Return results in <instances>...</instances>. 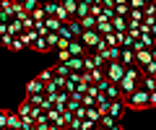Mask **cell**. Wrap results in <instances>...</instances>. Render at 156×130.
<instances>
[{
    "label": "cell",
    "instance_id": "cell-44",
    "mask_svg": "<svg viewBox=\"0 0 156 130\" xmlns=\"http://www.w3.org/2000/svg\"><path fill=\"white\" fill-rule=\"evenodd\" d=\"M143 3H146V5H151V3H154V0H143Z\"/></svg>",
    "mask_w": 156,
    "mask_h": 130
},
{
    "label": "cell",
    "instance_id": "cell-4",
    "mask_svg": "<svg viewBox=\"0 0 156 130\" xmlns=\"http://www.w3.org/2000/svg\"><path fill=\"white\" fill-rule=\"evenodd\" d=\"M65 50L70 52V57H83L86 55V47H83V42H81V39H70Z\"/></svg>",
    "mask_w": 156,
    "mask_h": 130
},
{
    "label": "cell",
    "instance_id": "cell-9",
    "mask_svg": "<svg viewBox=\"0 0 156 130\" xmlns=\"http://www.w3.org/2000/svg\"><path fill=\"white\" fill-rule=\"evenodd\" d=\"M104 96L109 99V102H115V99H122V91H120V86H117V83H107Z\"/></svg>",
    "mask_w": 156,
    "mask_h": 130
},
{
    "label": "cell",
    "instance_id": "cell-21",
    "mask_svg": "<svg viewBox=\"0 0 156 130\" xmlns=\"http://www.w3.org/2000/svg\"><path fill=\"white\" fill-rule=\"evenodd\" d=\"M37 37H39V34H37V31H34V29H26V31H21V42H23V44H26V47L31 44V42L37 39Z\"/></svg>",
    "mask_w": 156,
    "mask_h": 130
},
{
    "label": "cell",
    "instance_id": "cell-5",
    "mask_svg": "<svg viewBox=\"0 0 156 130\" xmlns=\"http://www.w3.org/2000/svg\"><path fill=\"white\" fill-rule=\"evenodd\" d=\"M117 86H120V91H122V99H125V96H130L135 89H138V81H133V78H125V76H122V81H120Z\"/></svg>",
    "mask_w": 156,
    "mask_h": 130
},
{
    "label": "cell",
    "instance_id": "cell-38",
    "mask_svg": "<svg viewBox=\"0 0 156 130\" xmlns=\"http://www.w3.org/2000/svg\"><path fill=\"white\" fill-rule=\"evenodd\" d=\"M52 76H55V73H52V68H47V70H42V73H39V78L47 83V81H52Z\"/></svg>",
    "mask_w": 156,
    "mask_h": 130
},
{
    "label": "cell",
    "instance_id": "cell-26",
    "mask_svg": "<svg viewBox=\"0 0 156 130\" xmlns=\"http://www.w3.org/2000/svg\"><path fill=\"white\" fill-rule=\"evenodd\" d=\"M128 13H130L128 3H115V16H125V18H128Z\"/></svg>",
    "mask_w": 156,
    "mask_h": 130
},
{
    "label": "cell",
    "instance_id": "cell-18",
    "mask_svg": "<svg viewBox=\"0 0 156 130\" xmlns=\"http://www.w3.org/2000/svg\"><path fill=\"white\" fill-rule=\"evenodd\" d=\"M78 23H81L83 31H86V29H96V18L91 16V13H89V16H83V18H78Z\"/></svg>",
    "mask_w": 156,
    "mask_h": 130
},
{
    "label": "cell",
    "instance_id": "cell-32",
    "mask_svg": "<svg viewBox=\"0 0 156 130\" xmlns=\"http://www.w3.org/2000/svg\"><path fill=\"white\" fill-rule=\"evenodd\" d=\"M115 122H117V120L112 117V114H101V120H99V122H96V125H101V128H107V130H109V128H112V125H115Z\"/></svg>",
    "mask_w": 156,
    "mask_h": 130
},
{
    "label": "cell",
    "instance_id": "cell-17",
    "mask_svg": "<svg viewBox=\"0 0 156 130\" xmlns=\"http://www.w3.org/2000/svg\"><path fill=\"white\" fill-rule=\"evenodd\" d=\"M52 73L68 78V76H70V68H68V62H57V65H52Z\"/></svg>",
    "mask_w": 156,
    "mask_h": 130
},
{
    "label": "cell",
    "instance_id": "cell-29",
    "mask_svg": "<svg viewBox=\"0 0 156 130\" xmlns=\"http://www.w3.org/2000/svg\"><path fill=\"white\" fill-rule=\"evenodd\" d=\"M89 3H78L76 5V18H83V16H89Z\"/></svg>",
    "mask_w": 156,
    "mask_h": 130
},
{
    "label": "cell",
    "instance_id": "cell-19",
    "mask_svg": "<svg viewBox=\"0 0 156 130\" xmlns=\"http://www.w3.org/2000/svg\"><path fill=\"white\" fill-rule=\"evenodd\" d=\"M96 31H99L101 37H104V34H112V23H109V21H101V18H96Z\"/></svg>",
    "mask_w": 156,
    "mask_h": 130
},
{
    "label": "cell",
    "instance_id": "cell-2",
    "mask_svg": "<svg viewBox=\"0 0 156 130\" xmlns=\"http://www.w3.org/2000/svg\"><path fill=\"white\" fill-rule=\"evenodd\" d=\"M104 76H107V81H109V83H120V81H122V76H125V65H122L120 60L107 62V65H104Z\"/></svg>",
    "mask_w": 156,
    "mask_h": 130
},
{
    "label": "cell",
    "instance_id": "cell-31",
    "mask_svg": "<svg viewBox=\"0 0 156 130\" xmlns=\"http://www.w3.org/2000/svg\"><path fill=\"white\" fill-rule=\"evenodd\" d=\"M16 114H18V117H29V114H31V104H29L26 99H23V104L16 109Z\"/></svg>",
    "mask_w": 156,
    "mask_h": 130
},
{
    "label": "cell",
    "instance_id": "cell-34",
    "mask_svg": "<svg viewBox=\"0 0 156 130\" xmlns=\"http://www.w3.org/2000/svg\"><path fill=\"white\" fill-rule=\"evenodd\" d=\"M23 47H26V44L21 42V37H13V42H11V47H8V50H13V52H21Z\"/></svg>",
    "mask_w": 156,
    "mask_h": 130
},
{
    "label": "cell",
    "instance_id": "cell-23",
    "mask_svg": "<svg viewBox=\"0 0 156 130\" xmlns=\"http://www.w3.org/2000/svg\"><path fill=\"white\" fill-rule=\"evenodd\" d=\"M60 5L68 11V16H70V18H76V5H78V0H62Z\"/></svg>",
    "mask_w": 156,
    "mask_h": 130
},
{
    "label": "cell",
    "instance_id": "cell-1",
    "mask_svg": "<svg viewBox=\"0 0 156 130\" xmlns=\"http://www.w3.org/2000/svg\"><path fill=\"white\" fill-rule=\"evenodd\" d=\"M122 102H125V107H128V109H135V112L151 107V104H148V91H146V89H135L130 96H125Z\"/></svg>",
    "mask_w": 156,
    "mask_h": 130
},
{
    "label": "cell",
    "instance_id": "cell-33",
    "mask_svg": "<svg viewBox=\"0 0 156 130\" xmlns=\"http://www.w3.org/2000/svg\"><path fill=\"white\" fill-rule=\"evenodd\" d=\"M140 70H143V76H156V60L146 62V65H143V68H140Z\"/></svg>",
    "mask_w": 156,
    "mask_h": 130
},
{
    "label": "cell",
    "instance_id": "cell-45",
    "mask_svg": "<svg viewBox=\"0 0 156 130\" xmlns=\"http://www.w3.org/2000/svg\"><path fill=\"white\" fill-rule=\"evenodd\" d=\"M151 5H154V11H156V0H154V3H151Z\"/></svg>",
    "mask_w": 156,
    "mask_h": 130
},
{
    "label": "cell",
    "instance_id": "cell-35",
    "mask_svg": "<svg viewBox=\"0 0 156 130\" xmlns=\"http://www.w3.org/2000/svg\"><path fill=\"white\" fill-rule=\"evenodd\" d=\"M70 60V52L68 50H57V62H68Z\"/></svg>",
    "mask_w": 156,
    "mask_h": 130
},
{
    "label": "cell",
    "instance_id": "cell-11",
    "mask_svg": "<svg viewBox=\"0 0 156 130\" xmlns=\"http://www.w3.org/2000/svg\"><path fill=\"white\" fill-rule=\"evenodd\" d=\"M109 23H112V31H117V34H120V31H128V18L125 16H115Z\"/></svg>",
    "mask_w": 156,
    "mask_h": 130
},
{
    "label": "cell",
    "instance_id": "cell-20",
    "mask_svg": "<svg viewBox=\"0 0 156 130\" xmlns=\"http://www.w3.org/2000/svg\"><path fill=\"white\" fill-rule=\"evenodd\" d=\"M55 34L60 37L62 42H70V39H73V34H70V29H68V23H60V29H57Z\"/></svg>",
    "mask_w": 156,
    "mask_h": 130
},
{
    "label": "cell",
    "instance_id": "cell-40",
    "mask_svg": "<svg viewBox=\"0 0 156 130\" xmlns=\"http://www.w3.org/2000/svg\"><path fill=\"white\" fill-rule=\"evenodd\" d=\"M148 34H151V37H154V39H156V23H154V26L148 29Z\"/></svg>",
    "mask_w": 156,
    "mask_h": 130
},
{
    "label": "cell",
    "instance_id": "cell-13",
    "mask_svg": "<svg viewBox=\"0 0 156 130\" xmlns=\"http://www.w3.org/2000/svg\"><path fill=\"white\" fill-rule=\"evenodd\" d=\"M101 55H104L107 62H115V60H120V47H104Z\"/></svg>",
    "mask_w": 156,
    "mask_h": 130
},
{
    "label": "cell",
    "instance_id": "cell-28",
    "mask_svg": "<svg viewBox=\"0 0 156 130\" xmlns=\"http://www.w3.org/2000/svg\"><path fill=\"white\" fill-rule=\"evenodd\" d=\"M29 16H31L34 21H44V18H47V13H44V8H42V5H37L31 13H29Z\"/></svg>",
    "mask_w": 156,
    "mask_h": 130
},
{
    "label": "cell",
    "instance_id": "cell-12",
    "mask_svg": "<svg viewBox=\"0 0 156 130\" xmlns=\"http://www.w3.org/2000/svg\"><path fill=\"white\" fill-rule=\"evenodd\" d=\"M125 78L140 81V78H143V70H140V65H125Z\"/></svg>",
    "mask_w": 156,
    "mask_h": 130
},
{
    "label": "cell",
    "instance_id": "cell-42",
    "mask_svg": "<svg viewBox=\"0 0 156 130\" xmlns=\"http://www.w3.org/2000/svg\"><path fill=\"white\" fill-rule=\"evenodd\" d=\"M109 130H122V128H120V125H117V122H115V125H112V128H109Z\"/></svg>",
    "mask_w": 156,
    "mask_h": 130
},
{
    "label": "cell",
    "instance_id": "cell-25",
    "mask_svg": "<svg viewBox=\"0 0 156 130\" xmlns=\"http://www.w3.org/2000/svg\"><path fill=\"white\" fill-rule=\"evenodd\" d=\"M68 68L81 73V70H83V57H70V60H68Z\"/></svg>",
    "mask_w": 156,
    "mask_h": 130
},
{
    "label": "cell",
    "instance_id": "cell-7",
    "mask_svg": "<svg viewBox=\"0 0 156 130\" xmlns=\"http://www.w3.org/2000/svg\"><path fill=\"white\" fill-rule=\"evenodd\" d=\"M120 62H122V65H135V50L120 47Z\"/></svg>",
    "mask_w": 156,
    "mask_h": 130
},
{
    "label": "cell",
    "instance_id": "cell-36",
    "mask_svg": "<svg viewBox=\"0 0 156 130\" xmlns=\"http://www.w3.org/2000/svg\"><path fill=\"white\" fill-rule=\"evenodd\" d=\"M37 5H39V0H26V3H23V11H26V13H31Z\"/></svg>",
    "mask_w": 156,
    "mask_h": 130
},
{
    "label": "cell",
    "instance_id": "cell-6",
    "mask_svg": "<svg viewBox=\"0 0 156 130\" xmlns=\"http://www.w3.org/2000/svg\"><path fill=\"white\" fill-rule=\"evenodd\" d=\"M125 112V102L122 99H115V102H109V109H107V114H112L115 120H120Z\"/></svg>",
    "mask_w": 156,
    "mask_h": 130
},
{
    "label": "cell",
    "instance_id": "cell-16",
    "mask_svg": "<svg viewBox=\"0 0 156 130\" xmlns=\"http://www.w3.org/2000/svg\"><path fill=\"white\" fill-rule=\"evenodd\" d=\"M5 128H11V130H21V117H18L16 112H8V122H5Z\"/></svg>",
    "mask_w": 156,
    "mask_h": 130
},
{
    "label": "cell",
    "instance_id": "cell-22",
    "mask_svg": "<svg viewBox=\"0 0 156 130\" xmlns=\"http://www.w3.org/2000/svg\"><path fill=\"white\" fill-rule=\"evenodd\" d=\"M60 18H55V16H47L44 18V26H47V31H57V29H60Z\"/></svg>",
    "mask_w": 156,
    "mask_h": 130
},
{
    "label": "cell",
    "instance_id": "cell-41",
    "mask_svg": "<svg viewBox=\"0 0 156 130\" xmlns=\"http://www.w3.org/2000/svg\"><path fill=\"white\" fill-rule=\"evenodd\" d=\"M148 52H151V57H154V60H156V44H154V47H151V50H148Z\"/></svg>",
    "mask_w": 156,
    "mask_h": 130
},
{
    "label": "cell",
    "instance_id": "cell-15",
    "mask_svg": "<svg viewBox=\"0 0 156 130\" xmlns=\"http://www.w3.org/2000/svg\"><path fill=\"white\" fill-rule=\"evenodd\" d=\"M39 5L44 8V13H47V16H55V13H57V8H60V0H47V3H39Z\"/></svg>",
    "mask_w": 156,
    "mask_h": 130
},
{
    "label": "cell",
    "instance_id": "cell-10",
    "mask_svg": "<svg viewBox=\"0 0 156 130\" xmlns=\"http://www.w3.org/2000/svg\"><path fill=\"white\" fill-rule=\"evenodd\" d=\"M39 91H44V81L37 76V78H31L26 83V94H39Z\"/></svg>",
    "mask_w": 156,
    "mask_h": 130
},
{
    "label": "cell",
    "instance_id": "cell-24",
    "mask_svg": "<svg viewBox=\"0 0 156 130\" xmlns=\"http://www.w3.org/2000/svg\"><path fill=\"white\" fill-rule=\"evenodd\" d=\"M68 29H70L73 39H78V37H81V31H83V29H81V23H78V18H73V21H68Z\"/></svg>",
    "mask_w": 156,
    "mask_h": 130
},
{
    "label": "cell",
    "instance_id": "cell-37",
    "mask_svg": "<svg viewBox=\"0 0 156 130\" xmlns=\"http://www.w3.org/2000/svg\"><path fill=\"white\" fill-rule=\"evenodd\" d=\"M11 42H13L11 34H0V47H11Z\"/></svg>",
    "mask_w": 156,
    "mask_h": 130
},
{
    "label": "cell",
    "instance_id": "cell-48",
    "mask_svg": "<svg viewBox=\"0 0 156 130\" xmlns=\"http://www.w3.org/2000/svg\"><path fill=\"white\" fill-rule=\"evenodd\" d=\"M91 130H94V128H91Z\"/></svg>",
    "mask_w": 156,
    "mask_h": 130
},
{
    "label": "cell",
    "instance_id": "cell-14",
    "mask_svg": "<svg viewBox=\"0 0 156 130\" xmlns=\"http://www.w3.org/2000/svg\"><path fill=\"white\" fill-rule=\"evenodd\" d=\"M21 31H23L21 21H18V18H11V21H8V34L11 37H21Z\"/></svg>",
    "mask_w": 156,
    "mask_h": 130
},
{
    "label": "cell",
    "instance_id": "cell-39",
    "mask_svg": "<svg viewBox=\"0 0 156 130\" xmlns=\"http://www.w3.org/2000/svg\"><path fill=\"white\" fill-rule=\"evenodd\" d=\"M8 112H11V109H0V128H5V122H8Z\"/></svg>",
    "mask_w": 156,
    "mask_h": 130
},
{
    "label": "cell",
    "instance_id": "cell-46",
    "mask_svg": "<svg viewBox=\"0 0 156 130\" xmlns=\"http://www.w3.org/2000/svg\"><path fill=\"white\" fill-rule=\"evenodd\" d=\"M39 3H47V0H39Z\"/></svg>",
    "mask_w": 156,
    "mask_h": 130
},
{
    "label": "cell",
    "instance_id": "cell-47",
    "mask_svg": "<svg viewBox=\"0 0 156 130\" xmlns=\"http://www.w3.org/2000/svg\"><path fill=\"white\" fill-rule=\"evenodd\" d=\"M0 130H5V128H0Z\"/></svg>",
    "mask_w": 156,
    "mask_h": 130
},
{
    "label": "cell",
    "instance_id": "cell-30",
    "mask_svg": "<svg viewBox=\"0 0 156 130\" xmlns=\"http://www.w3.org/2000/svg\"><path fill=\"white\" fill-rule=\"evenodd\" d=\"M89 73H91V83H96V81L107 78V76H104V65H101V68H94V70H89Z\"/></svg>",
    "mask_w": 156,
    "mask_h": 130
},
{
    "label": "cell",
    "instance_id": "cell-3",
    "mask_svg": "<svg viewBox=\"0 0 156 130\" xmlns=\"http://www.w3.org/2000/svg\"><path fill=\"white\" fill-rule=\"evenodd\" d=\"M78 39L83 42L86 50H96V44L101 42V34L96 31V29H86V31H81V37H78Z\"/></svg>",
    "mask_w": 156,
    "mask_h": 130
},
{
    "label": "cell",
    "instance_id": "cell-43",
    "mask_svg": "<svg viewBox=\"0 0 156 130\" xmlns=\"http://www.w3.org/2000/svg\"><path fill=\"white\" fill-rule=\"evenodd\" d=\"M78 3H89V5H91V3H94V0H78Z\"/></svg>",
    "mask_w": 156,
    "mask_h": 130
},
{
    "label": "cell",
    "instance_id": "cell-8",
    "mask_svg": "<svg viewBox=\"0 0 156 130\" xmlns=\"http://www.w3.org/2000/svg\"><path fill=\"white\" fill-rule=\"evenodd\" d=\"M29 47H31L34 52H42V55H44V52H50V50H52V47H50V42H47L44 37H37V39H34V42H31V44H29Z\"/></svg>",
    "mask_w": 156,
    "mask_h": 130
},
{
    "label": "cell",
    "instance_id": "cell-27",
    "mask_svg": "<svg viewBox=\"0 0 156 130\" xmlns=\"http://www.w3.org/2000/svg\"><path fill=\"white\" fill-rule=\"evenodd\" d=\"M86 120H91V122H99V120H101L99 109H96V107H86Z\"/></svg>",
    "mask_w": 156,
    "mask_h": 130
}]
</instances>
